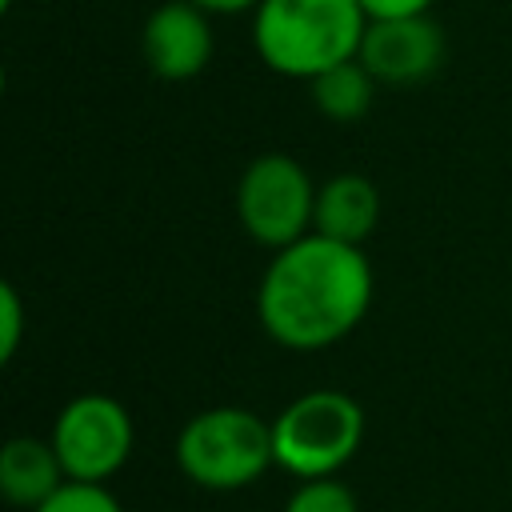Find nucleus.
Returning a JSON list of instances; mask_svg holds the SVG:
<instances>
[{
  "instance_id": "nucleus-1",
  "label": "nucleus",
  "mask_w": 512,
  "mask_h": 512,
  "mask_svg": "<svg viewBox=\"0 0 512 512\" xmlns=\"http://www.w3.org/2000/svg\"><path fill=\"white\" fill-rule=\"evenodd\" d=\"M372 304V264L360 244L320 232L276 248L260 284V328L292 352H320L360 328Z\"/></svg>"
},
{
  "instance_id": "nucleus-2",
  "label": "nucleus",
  "mask_w": 512,
  "mask_h": 512,
  "mask_svg": "<svg viewBox=\"0 0 512 512\" xmlns=\"http://www.w3.org/2000/svg\"><path fill=\"white\" fill-rule=\"evenodd\" d=\"M368 12L360 0H260L252 8L256 56L292 80H312L324 68L360 52Z\"/></svg>"
},
{
  "instance_id": "nucleus-3",
  "label": "nucleus",
  "mask_w": 512,
  "mask_h": 512,
  "mask_svg": "<svg viewBox=\"0 0 512 512\" xmlns=\"http://www.w3.org/2000/svg\"><path fill=\"white\" fill-rule=\"evenodd\" d=\"M172 456L180 476L192 480L196 488H208V492L248 488L268 468H276L272 420L240 404L204 408L176 432Z\"/></svg>"
},
{
  "instance_id": "nucleus-4",
  "label": "nucleus",
  "mask_w": 512,
  "mask_h": 512,
  "mask_svg": "<svg viewBox=\"0 0 512 512\" xmlns=\"http://www.w3.org/2000/svg\"><path fill=\"white\" fill-rule=\"evenodd\" d=\"M364 444V408L340 388H312L288 400L272 420L276 468L296 480L340 476Z\"/></svg>"
},
{
  "instance_id": "nucleus-5",
  "label": "nucleus",
  "mask_w": 512,
  "mask_h": 512,
  "mask_svg": "<svg viewBox=\"0 0 512 512\" xmlns=\"http://www.w3.org/2000/svg\"><path fill=\"white\" fill-rule=\"evenodd\" d=\"M316 188L308 168L288 152H264L248 160L236 184V220L260 248H288L312 232Z\"/></svg>"
},
{
  "instance_id": "nucleus-6",
  "label": "nucleus",
  "mask_w": 512,
  "mask_h": 512,
  "mask_svg": "<svg viewBox=\"0 0 512 512\" xmlns=\"http://www.w3.org/2000/svg\"><path fill=\"white\" fill-rule=\"evenodd\" d=\"M68 480L108 484L132 456L136 424L128 408L108 392H80L64 400L48 432Z\"/></svg>"
},
{
  "instance_id": "nucleus-7",
  "label": "nucleus",
  "mask_w": 512,
  "mask_h": 512,
  "mask_svg": "<svg viewBox=\"0 0 512 512\" xmlns=\"http://www.w3.org/2000/svg\"><path fill=\"white\" fill-rule=\"evenodd\" d=\"M356 56L376 76V84L412 88V84H424L444 64L448 40H444V28L428 12L388 16V20H368Z\"/></svg>"
},
{
  "instance_id": "nucleus-8",
  "label": "nucleus",
  "mask_w": 512,
  "mask_h": 512,
  "mask_svg": "<svg viewBox=\"0 0 512 512\" xmlns=\"http://www.w3.org/2000/svg\"><path fill=\"white\" fill-rule=\"evenodd\" d=\"M212 12L192 0H164L148 12L140 28V52L156 80L184 84L196 80L212 60Z\"/></svg>"
},
{
  "instance_id": "nucleus-9",
  "label": "nucleus",
  "mask_w": 512,
  "mask_h": 512,
  "mask_svg": "<svg viewBox=\"0 0 512 512\" xmlns=\"http://www.w3.org/2000/svg\"><path fill=\"white\" fill-rule=\"evenodd\" d=\"M380 188L360 176V172H336L316 188V212H312V232L360 244L376 232L380 224Z\"/></svg>"
},
{
  "instance_id": "nucleus-10",
  "label": "nucleus",
  "mask_w": 512,
  "mask_h": 512,
  "mask_svg": "<svg viewBox=\"0 0 512 512\" xmlns=\"http://www.w3.org/2000/svg\"><path fill=\"white\" fill-rule=\"evenodd\" d=\"M68 480L52 440L40 436H12L0 448V492L12 508L36 512L60 484Z\"/></svg>"
},
{
  "instance_id": "nucleus-11",
  "label": "nucleus",
  "mask_w": 512,
  "mask_h": 512,
  "mask_svg": "<svg viewBox=\"0 0 512 512\" xmlns=\"http://www.w3.org/2000/svg\"><path fill=\"white\" fill-rule=\"evenodd\" d=\"M376 76L360 64V56L340 60L332 68H324L320 76L308 80V96L316 104L320 116L336 120V124H356L368 116L372 100H376Z\"/></svg>"
},
{
  "instance_id": "nucleus-12",
  "label": "nucleus",
  "mask_w": 512,
  "mask_h": 512,
  "mask_svg": "<svg viewBox=\"0 0 512 512\" xmlns=\"http://www.w3.org/2000/svg\"><path fill=\"white\" fill-rule=\"evenodd\" d=\"M284 512H360V504L340 476H312L296 484Z\"/></svg>"
},
{
  "instance_id": "nucleus-13",
  "label": "nucleus",
  "mask_w": 512,
  "mask_h": 512,
  "mask_svg": "<svg viewBox=\"0 0 512 512\" xmlns=\"http://www.w3.org/2000/svg\"><path fill=\"white\" fill-rule=\"evenodd\" d=\"M36 512H124L120 500L92 480H64Z\"/></svg>"
},
{
  "instance_id": "nucleus-14",
  "label": "nucleus",
  "mask_w": 512,
  "mask_h": 512,
  "mask_svg": "<svg viewBox=\"0 0 512 512\" xmlns=\"http://www.w3.org/2000/svg\"><path fill=\"white\" fill-rule=\"evenodd\" d=\"M24 340V300L16 284H0V360L12 364Z\"/></svg>"
},
{
  "instance_id": "nucleus-15",
  "label": "nucleus",
  "mask_w": 512,
  "mask_h": 512,
  "mask_svg": "<svg viewBox=\"0 0 512 512\" xmlns=\"http://www.w3.org/2000/svg\"><path fill=\"white\" fill-rule=\"evenodd\" d=\"M436 0H360V8L368 12V20H388V16H420L428 12Z\"/></svg>"
},
{
  "instance_id": "nucleus-16",
  "label": "nucleus",
  "mask_w": 512,
  "mask_h": 512,
  "mask_svg": "<svg viewBox=\"0 0 512 512\" xmlns=\"http://www.w3.org/2000/svg\"><path fill=\"white\" fill-rule=\"evenodd\" d=\"M192 4H200L212 16H236V12H252L260 0H192Z\"/></svg>"
},
{
  "instance_id": "nucleus-17",
  "label": "nucleus",
  "mask_w": 512,
  "mask_h": 512,
  "mask_svg": "<svg viewBox=\"0 0 512 512\" xmlns=\"http://www.w3.org/2000/svg\"><path fill=\"white\" fill-rule=\"evenodd\" d=\"M0 8H4V12H8V8H12V0H0Z\"/></svg>"
}]
</instances>
